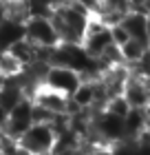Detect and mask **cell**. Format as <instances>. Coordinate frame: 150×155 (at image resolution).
<instances>
[{
  "instance_id": "7a4b0ae2",
  "label": "cell",
  "mask_w": 150,
  "mask_h": 155,
  "mask_svg": "<svg viewBox=\"0 0 150 155\" xmlns=\"http://www.w3.org/2000/svg\"><path fill=\"white\" fill-rule=\"evenodd\" d=\"M24 40H29L35 47H58L60 36L55 31L51 18L46 16H31L24 22Z\"/></svg>"
},
{
  "instance_id": "4fadbf2b",
  "label": "cell",
  "mask_w": 150,
  "mask_h": 155,
  "mask_svg": "<svg viewBox=\"0 0 150 155\" xmlns=\"http://www.w3.org/2000/svg\"><path fill=\"white\" fill-rule=\"evenodd\" d=\"M104 111H108V113L117 115V117H126L128 111H130V104H128V100L124 95H115V97H110V100L106 102V109Z\"/></svg>"
},
{
  "instance_id": "30bf717a",
  "label": "cell",
  "mask_w": 150,
  "mask_h": 155,
  "mask_svg": "<svg viewBox=\"0 0 150 155\" xmlns=\"http://www.w3.org/2000/svg\"><path fill=\"white\" fill-rule=\"evenodd\" d=\"M13 58H18L20 62H22V67H27V64H31V62L35 60V45H31L29 40H18V42H13V45L7 49Z\"/></svg>"
},
{
  "instance_id": "3957f363",
  "label": "cell",
  "mask_w": 150,
  "mask_h": 155,
  "mask_svg": "<svg viewBox=\"0 0 150 155\" xmlns=\"http://www.w3.org/2000/svg\"><path fill=\"white\" fill-rule=\"evenodd\" d=\"M31 109H33V102L24 97V100L20 102L13 111H9V115H7V122H5V126H2V133H7V135L20 140V137H22L24 133L33 126Z\"/></svg>"
},
{
  "instance_id": "603a6c76",
  "label": "cell",
  "mask_w": 150,
  "mask_h": 155,
  "mask_svg": "<svg viewBox=\"0 0 150 155\" xmlns=\"http://www.w3.org/2000/svg\"><path fill=\"white\" fill-rule=\"evenodd\" d=\"M148 2H150V0H148Z\"/></svg>"
},
{
  "instance_id": "9c48e42d",
  "label": "cell",
  "mask_w": 150,
  "mask_h": 155,
  "mask_svg": "<svg viewBox=\"0 0 150 155\" xmlns=\"http://www.w3.org/2000/svg\"><path fill=\"white\" fill-rule=\"evenodd\" d=\"M119 49H121V58H124L126 64H135V62H139V60H141V55H144L148 49H150V45L130 38V40L126 42V45H121Z\"/></svg>"
},
{
  "instance_id": "7c38bea8",
  "label": "cell",
  "mask_w": 150,
  "mask_h": 155,
  "mask_svg": "<svg viewBox=\"0 0 150 155\" xmlns=\"http://www.w3.org/2000/svg\"><path fill=\"white\" fill-rule=\"evenodd\" d=\"M22 62H20L18 58H13V55L9 51H0V75L5 78H16L22 73Z\"/></svg>"
},
{
  "instance_id": "8fae6325",
  "label": "cell",
  "mask_w": 150,
  "mask_h": 155,
  "mask_svg": "<svg viewBox=\"0 0 150 155\" xmlns=\"http://www.w3.org/2000/svg\"><path fill=\"white\" fill-rule=\"evenodd\" d=\"M93 100H95V95H93V82L82 80L80 87L75 89V93L71 95V102H73L77 109H91Z\"/></svg>"
},
{
  "instance_id": "44dd1931",
  "label": "cell",
  "mask_w": 150,
  "mask_h": 155,
  "mask_svg": "<svg viewBox=\"0 0 150 155\" xmlns=\"http://www.w3.org/2000/svg\"><path fill=\"white\" fill-rule=\"evenodd\" d=\"M148 40H150V18H148Z\"/></svg>"
},
{
  "instance_id": "ba28073f",
  "label": "cell",
  "mask_w": 150,
  "mask_h": 155,
  "mask_svg": "<svg viewBox=\"0 0 150 155\" xmlns=\"http://www.w3.org/2000/svg\"><path fill=\"white\" fill-rule=\"evenodd\" d=\"M124 129H126V140H137V135L146 129L144 109H130L128 111V115L124 117Z\"/></svg>"
},
{
  "instance_id": "6da1fadb",
  "label": "cell",
  "mask_w": 150,
  "mask_h": 155,
  "mask_svg": "<svg viewBox=\"0 0 150 155\" xmlns=\"http://www.w3.org/2000/svg\"><path fill=\"white\" fill-rule=\"evenodd\" d=\"M55 137L58 135H55L51 124H33L18 142L29 155H51L55 146Z\"/></svg>"
},
{
  "instance_id": "2e32d148",
  "label": "cell",
  "mask_w": 150,
  "mask_h": 155,
  "mask_svg": "<svg viewBox=\"0 0 150 155\" xmlns=\"http://www.w3.org/2000/svg\"><path fill=\"white\" fill-rule=\"evenodd\" d=\"M132 7V11H141V13H146V5H148V0H128ZM148 16V13H146Z\"/></svg>"
},
{
  "instance_id": "ac0fdd59",
  "label": "cell",
  "mask_w": 150,
  "mask_h": 155,
  "mask_svg": "<svg viewBox=\"0 0 150 155\" xmlns=\"http://www.w3.org/2000/svg\"><path fill=\"white\" fill-rule=\"evenodd\" d=\"M144 113H146V129H150V102L144 107Z\"/></svg>"
},
{
  "instance_id": "52a82bcc",
  "label": "cell",
  "mask_w": 150,
  "mask_h": 155,
  "mask_svg": "<svg viewBox=\"0 0 150 155\" xmlns=\"http://www.w3.org/2000/svg\"><path fill=\"white\" fill-rule=\"evenodd\" d=\"M108 45H113L110 29H104V31H99V33H88V36L84 38V42H82V47L86 49V53L91 55V58H99L102 51Z\"/></svg>"
},
{
  "instance_id": "9a60e30c",
  "label": "cell",
  "mask_w": 150,
  "mask_h": 155,
  "mask_svg": "<svg viewBox=\"0 0 150 155\" xmlns=\"http://www.w3.org/2000/svg\"><path fill=\"white\" fill-rule=\"evenodd\" d=\"M108 29H110V38H113V42H115L117 47L126 45V42L130 40V36H128V31H126L124 25H113V27H108Z\"/></svg>"
},
{
  "instance_id": "e0dca14e",
  "label": "cell",
  "mask_w": 150,
  "mask_h": 155,
  "mask_svg": "<svg viewBox=\"0 0 150 155\" xmlns=\"http://www.w3.org/2000/svg\"><path fill=\"white\" fill-rule=\"evenodd\" d=\"M91 155H117V153H115V149H113V146H106V149H97V151H93Z\"/></svg>"
},
{
  "instance_id": "8992f818",
  "label": "cell",
  "mask_w": 150,
  "mask_h": 155,
  "mask_svg": "<svg viewBox=\"0 0 150 155\" xmlns=\"http://www.w3.org/2000/svg\"><path fill=\"white\" fill-rule=\"evenodd\" d=\"M121 25L126 27L128 36H130L132 40H139V42H146V45H150L148 40V16L141 11H128L124 20H121Z\"/></svg>"
},
{
  "instance_id": "ffe728a7",
  "label": "cell",
  "mask_w": 150,
  "mask_h": 155,
  "mask_svg": "<svg viewBox=\"0 0 150 155\" xmlns=\"http://www.w3.org/2000/svg\"><path fill=\"white\" fill-rule=\"evenodd\" d=\"M2 87H5V78L0 75V91H2Z\"/></svg>"
},
{
  "instance_id": "277c9868",
  "label": "cell",
  "mask_w": 150,
  "mask_h": 155,
  "mask_svg": "<svg viewBox=\"0 0 150 155\" xmlns=\"http://www.w3.org/2000/svg\"><path fill=\"white\" fill-rule=\"evenodd\" d=\"M82 78L77 71H73V69H66V67H51L49 69V73L44 78V84L49 89L58 91V93L71 97L75 93V89L80 87Z\"/></svg>"
},
{
  "instance_id": "7402d4cb",
  "label": "cell",
  "mask_w": 150,
  "mask_h": 155,
  "mask_svg": "<svg viewBox=\"0 0 150 155\" xmlns=\"http://www.w3.org/2000/svg\"><path fill=\"white\" fill-rule=\"evenodd\" d=\"M0 137H2V129H0Z\"/></svg>"
},
{
  "instance_id": "5bb4252c",
  "label": "cell",
  "mask_w": 150,
  "mask_h": 155,
  "mask_svg": "<svg viewBox=\"0 0 150 155\" xmlns=\"http://www.w3.org/2000/svg\"><path fill=\"white\" fill-rule=\"evenodd\" d=\"M53 115L51 111H46L44 107H40V104H35L33 102V109H31V120H33V124H51L53 122Z\"/></svg>"
},
{
  "instance_id": "5b68a950",
  "label": "cell",
  "mask_w": 150,
  "mask_h": 155,
  "mask_svg": "<svg viewBox=\"0 0 150 155\" xmlns=\"http://www.w3.org/2000/svg\"><path fill=\"white\" fill-rule=\"evenodd\" d=\"M33 102L40 104V107H44L46 111H51V113H66V107H69V97L58 93V91H53V89H49L46 84L40 87V91L33 97Z\"/></svg>"
},
{
  "instance_id": "d6986e66",
  "label": "cell",
  "mask_w": 150,
  "mask_h": 155,
  "mask_svg": "<svg viewBox=\"0 0 150 155\" xmlns=\"http://www.w3.org/2000/svg\"><path fill=\"white\" fill-rule=\"evenodd\" d=\"M7 115H9V113H7V111H5L2 107H0V129L5 126V122H7Z\"/></svg>"
}]
</instances>
